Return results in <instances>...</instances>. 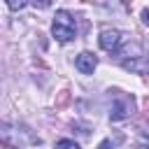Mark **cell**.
<instances>
[{"label": "cell", "instance_id": "obj_1", "mask_svg": "<svg viewBox=\"0 0 149 149\" xmlns=\"http://www.w3.org/2000/svg\"><path fill=\"white\" fill-rule=\"evenodd\" d=\"M0 142L5 147H26V144H35L40 142L26 126L19 123H9V121H0Z\"/></svg>", "mask_w": 149, "mask_h": 149}, {"label": "cell", "instance_id": "obj_2", "mask_svg": "<svg viewBox=\"0 0 149 149\" xmlns=\"http://www.w3.org/2000/svg\"><path fill=\"white\" fill-rule=\"evenodd\" d=\"M51 33H54V37H56L58 42H70V40H74V19H72V14L65 12V9L56 12L54 23H51Z\"/></svg>", "mask_w": 149, "mask_h": 149}, {"label": "cell", "instance_id": "obj_3", "mask_svg": "<svg viewBox=\"0 0 149 149\" xmlns=\"http://www.w3.org/2000/svg\"><path fill=\"white\" fill-rule=\"evenodd\" d=\"M114 93V105H112V112H109V119L112 121H119V119H126L135 112V100L128 98V95H121V91H109Z\"/></svg>", "mask_w": 149, "mask_h": 149}, {"label": "cell", "instance_id": "obj_4", "mask_svg": "<svg viewBox=\"0 0 149 149\" xmlns=\"http://www.w3.org/2000/svg\"><path fill=\"white\" fill-rule=\"evenodd\" d=\"M114 54L121 58V63H128V61H137V58H142V56H144V51H142V44H140L137 40H128V42H121V44H119V49H116Z\"/></svg>", "mask_w": 149, "mask_h": 149}, {"label": "cell", "instance_id": "obj_5", "mask_svg": "<svg viewBox=\"0 0 149 149\" xmlns=\"http://www.w3.org/2000/svg\"><path fill=\"white\" fill-rule=\"evenodd\" d=\"M98 42H100V49H105V51L114 54V51L119 49V44L123 42V33H121V30H116V28H105V30L100 33Z\"/></svg>", "mask_w": 149, "mask_h": 149}, {"label": "cell", "instance_id": "obj_6", "mask_svg": "<svg viewBox=\"0 0 149 149\" xmlns=\"http://www.w3.org/2000/svg\"><path fill=\"white\" fill-rule=\"evenodd\" d=\"M74 68H77L81 74H91V72L98 68V58H95L91 51H81V54L74 58Z\"/></svg>", "mask_w": 149, "mask_h": 149}, {"label": "cell", "instance_id": "obj_7", "mask_svg": "<svg viewBox=\"0 0 149 149\" xmlns=\"http://www.w3.org/2000/svg\"><path fill=\"white\" fill-rule=\"evenodd\" d=\"M123 68H126V70H137V72H144V56H142V58H137V61H128V63H123Z\"/></svg>", "mask_w": 149, "mask_h": 149}, {"label": "cell", "instance_id": "obj_8", "mask_svg": "<svg viewBox=\"0 0 149 149\" xmlns=\"http://www.w3.org/2000/svg\"><path fill=\"white\" fill-rule=\"evenodd\" d=\"M68 102H70V91H61V93H58V98H56V102H54V105H56V109H61V107H65V105H68Z\"/></svg>", "mask_w": 149, "mask_h": 149}, {"label": "cell", "instance_id": "obj_9", "mask_svg": "<svg viewBox=\"0 0 149 149\" xmlns=\"http://www.w3.org/2000/svg\"><path fill=\"white\" fill-rule=\"evenodd\" d=\"M56 149H81L74 140H58L56 142Z\"/></svg>", "mask_w": 149, "mask_h": 149}, {"label": "cell", "instance_id": "obj_10", "mask_svg": "<svg viewBox=\"0 0 149 149\" xmlns=\"http://www.w3.org/2000/svg\"><path fill=\"white\" fill-rule=\"evenodd\" d=\"M5 2H7V7L14 9V12H19V9H23V7L28 5V0H5Z\"/></svg>", "mask_w": 149, "mask_h": 149}, {"label": "cell", "instance_id": "obj_11", "mask_svg": "<svg viewBox=\"0 0 149 149\" xmlns=\"http://www.w3.org/2000/svg\"><path fill=\"white\" fill-rule=\"evenodd\" d=\"M28 2H30V5H35L37 9H47V7L51 5V0H28Z\"/></svg>", "mask_w": 149, "mask_h": 149}, {"label": "cell", "instance_id": "obj_12", "mask_svg": "<svg viewBox=\"0 0 149 149\" xmlns=\"http://www.w3.org/2000/svg\"><path fill=\"white\" fill-rule=\"evenodd\" d=\"M98 149H114V144H112V140H102L98 144Z\"/></svg>", "mask_w": 149, "mask_h": 149}, {"label": "cell", "instance_id": "obj_13", "mask_svg": "<svg viewBox=\"0 0 149 149\" xmlns=\"http://www.w3.org/2000/svg\"><path fill=\"white\" fill-rule=\"evenodd\" d=\"M137 149H147V137H144V135L140 137V144H137Z\"/></svg>", "mask_w": 149, "mask_h": 149}]
</instances>
